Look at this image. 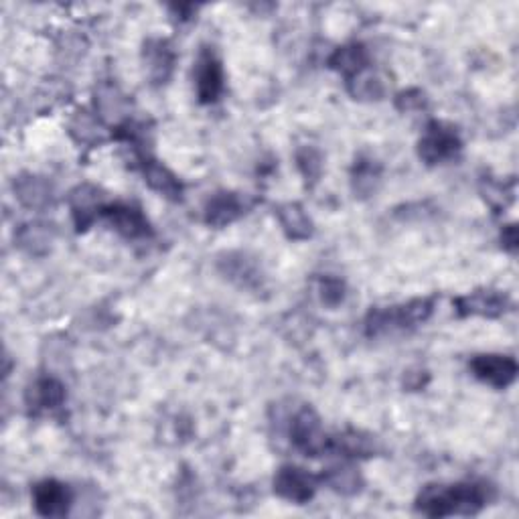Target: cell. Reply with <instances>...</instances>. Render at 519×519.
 <instances>
[{"label":"cell","instance_id":"obj_1","mask_svg":"<svg viewBox=\"0 0 519 519\" xmlns=\"http://www.w3.org/2000/svg\"><path fill=\"white\" fill-rule=\"evenodd\" d=\"M495 497V491L485 481H461L453 485L430 483L426 485L414 507L426 517H451V515H477Z\"/></svg>","mask_w":519,"mask_h":519},{"label":"cell","instance_id":"obj_2","mask_svg":"<svg viewBox=\"0 0 519 519\" xmlns=\"http://www.w3.org/2000/svg\"><path fill=\"white\" fill-rule=\"evenodd\" d=\"M434 311V299H414L404 305L372 309L365 317V335L369 339H380L402 331L416 329L426 323Z\"/></svg>","mask_w":519,"mask_h":519},{"label":"cell","instance_id":"obj_3","mask_svg":"<svg viewBox=\"0 0 519 519\" xmlns=\"http://www.w3.org/2000/svg\"><path fill=\"white\" fill-rule=\"evenodd\" d=\"M416 151L424 165L434 167L457 159L463 151V140L455 126L440 120H430L418 140Z\"/></svg>","mask_w":519,"mask_h":519},{"label":"cell","instance_id":"obj_4","mask_svg":"<svg viewBox=\"0 0 519 519\" xmlns=\"http://www.w3.org/2000/svg\"><path fill=\"white\" fill-rule=\"evenodd\" d=\"M288 436L292 447L305 457L317 459L327 455L329 434L323 428L321 416L311 406H303L301 410L294 412V416L288 422Z\"/></svg>","mask_w":519,"mask_h":519},{"label":"cell","instance_id":"obj_5","mask_svg":"<svg viewBox=\"0 0 519 519\" xmlns=\"http://www.w3.org/2000/svg\"><path fill=\"white\" fill-rule=\"evenodd\" d=\"M215 268L230 284L238 286L240 290H248V292L264 290L266 274L258 258L250 256L248 252H240V250L221 252L215 258Z\"/></svg>","mask_w":519,"mask_h":519},{"label":"cell","instance_id":"obj_6","mask_svg":"<svg viewBox=\"0 0 519 519\" xmlns=\"http://www.w3.org/2000/svg\"><path fill=\"white\" fill-rule=\"evenodd\" d=\"M321 485V477H315L303 467L296 465H282L272 481L274 493L294 505H305L313 501L317 489Z\"/></svg>","mask_w":519,"mask_h":519},{"label":"cell","instance_id":"obj_7","mask_svg":"<svg viewBox=\"0 0 519 519\" xmlns=\"http://www.w3.org/2000/svg\"><path fill=\"white\" fill-rule=\"evenodd\" d=\"M195 92L197 100L203 106L215 104L226 88V76H224V65L221 59L211 47H203L197 61H195Z\"/></svg>","mask_w":519,"mask_h":519},{"label":"cell","instance_id":"obj_8","mask_svg":"<svg viewBox=\"0 0 519 519\" xmlns=\"http://www.w3.org/2000/svg\"><path fill=\"white\" fill-rule=\"evenodd\" d=\"M102 217L108 226L126 240H146L153 236V226L144 211L134 203H106Z\"/></svg>","mask_w":519,"mask_h":519},{"label":"cell","instance_id":"obj_9","mask_svg":"<svg viewBox=\"0 0 519 519\" xmlns=\"http://www.w3.org/2000/svg\"><path fill=\"white\" fill-rule=\"evenodd\" d=\"M471 374L491 386L493 390H507L519 374V365L511 355H501V353H481L475 355L469 363Z\"/></svg>","mask_w":519,"mask_h":519},{"label":"cell","instance_id":"obj_10","mask_svg":"<svg viewBox=\"0 0 519 519\" xmlns=\"http://www.w3.org/2000/svg\"><path fill=\"white\" fill-rule=\"evenodd\" d=\"M142 65L153 86H165L175 73L177 53L169 39L151 37L142 45Z\"/></svg>","mask_w":519,"mask_h":519},{"label":"cell","instance_id":"obj_11","mask_svg":"<svg viewBox=\"0 0 519 519\" xmlns=\"http://www.w3.org/2000/svg\"><path fill=\"white\" fill-rule=\"evenodd\" d=\"M453 307L459 317H485V319H497L501 317L509 307V296L501 290H475L465 296H457L453 301Z\"/></svg>","mask_w":519,"mask_h":519},{"label":"cell","instance_id":"obj_12","mask_svg":"<svg viewBox=\"0 0 519 519\" xmlns=\"http://www.w3.org/2000/svg\"><path fill=\"white\" fill-rule=\"evenodd\" d=\"M67 201H69L73 224H76L78 232H86L98 217H102L106 195L100 187L84 183L69 191Z\"/></svg>","mask_w":519,"mask_h":519},{"label":"cell","instance_id":"obj_13","mask_svg":"<svg viewBox=\"0 0 519 519\" xmlns=\"http://www.w3.org/2000/svg\"><path fill=\"white\" fill-rule=\"evenodd\" d=\"M382 453L380 440L363 430L347 428L335 436H329L327 455H339L345 459H372Z\"/></svg>","mask_w":519,"mask_h":519},{"label":"cell","instance_id":"obj_14","mask_svg":"<svg viewBox=\"0 0 519 519\" xmlns=\"http://www.w3.org/2000/svg\"><path fill=\"white\" fill-rule=\"evenodd\" d=\"M33 505L41 517H65L73 505V491L57 479H43L33 487Z\"/></svg>","mask_w":519,"mask_h":519},{"label":"cell","instance_id":"obj_15","mask_svg":"<svg viewBox=\"0 0 519 519\" xmlns=\"http://www.w3.org/2000/svg\"><path fill=\"white\" fill-rule=\"evenodd\" d=\"M246 209V199L240 193L217 191L207 199L203 207V221L209 228L221 230L238 221L246 213Z\"/></svg>","mask_w":519,"mask_h":519},{"label":"cell","instance_id":"obj_16","mask_svg":"<svg viewBox=\"0 0 519 519\" xmlns=\"http://www.w3.org/2000/svg\"><path fill=\"white\" fill-rule=\"evenodd\" d=\"M13 191L19 203L31 211H45L55 203V189L49 179L33 173H21L13 181Z\"/></svg>","mask_w":519,"mask_h":519},{"label":"cell","instance_id":"obj_17","mask_svg":"<svg viewBox=\"0 0 519 519\" xmlns=\"http://www.w3.org/2000/svg\"><path fill=\"white\" fill-rule=\"evenodd\" d=\"M67 400V392L61 380L53 376L37 378L25 392V404L31 414L59 410Z\"/></svg>","mask_w":519,"mask_h":519},{"label":"cell","instance_id":"obj_18","mask_svg":"<svg viewBox=\"0 0 519 519\" xmlns=\"http://www.w3.org/2000/svg\"><path fill=\"white\" fill-rule=\"evenodd\" d=\"M276 217L284 236L292 242H307L315 234V224L301 203H282L276 207Z\"/></svg>","mask_w":519,"mask_h":519},{"label":"cell","instance_id":"obj_19","mask_svg":"<svg viewBox=\"0 0 519 519\" xmlns=\"http://www.w3.org/2000/svg\"><path fill=\"white\" fill-rule=\"evenodd\" d=\"M142 175H144V183L151 187L155 193H159L161 197H165L173 203H179L183 199V191H185L183 183L163 163H159L155 159H144L142 161Z\"/></svg>","mask_w":519,"mask_h":519},{"label":"cell","instance_id":"obj_20","mask_svg":"<svg viewBox=\"0 0 519 519\" xmlns=\"http://www.w3.org/2000/svg\"><path fill=\"white\" fill-rule=\"evenodd\" d=\"M382 165L367 155H359L351 167V191L357 199H369L382 185Z\"/></svg>","mask_w":519,"mask_h":519},{"label":"cell","instance_id":"obj_21","mask_svg":"<svg viewBox=\"0 0 519 519\" xmlns=\"http://www.w3.org/2000/svg\"><path fill=\"white\" fill-rule=\"evenodd\" d=\"M94 102L100 118L106 122H114L116 126L126 122V116L130 114V100L116 84H100L96 88Z\"/></svg>","mask_w":519,"mask_h":519},{"label":"cell","instance_id":"obj_22","mask_svg":"<svg viewBox=\"0 0 519 519\" xmlns=\"http://www.w3.org/2000/svg\"><path fill=\"white\" fill-rule=\"evenodd\" d=\"M55 236V226L47 224V221H31V224L19 228V232L15 234V242L29 256H45L51 252Z\"/></svg>","mask_w":519,"mask_h":519},{"label":"cell","instance_id":"obj_23","mask_svg":"<svg viewBox=\"0 0 519 519\" xmlns=\"http://www.w3.org/2000/svg\"><path fill=\"white\" fill-rule=\"evenodd\" d=\"M327 65H329L333 71L341 73V76H343L345 80L357 76V73H361V71L367 69V67H372V65H369V51H367V47H365L363 43H359V41H351V43H347V45L337 47V49L331 53Z\"/></svg>","mask_w":519,"mask_h":519},{"label":"cell","instance_id":"obj_24","mask_svg":"<svg viewBox=\"0 0 519 519\" xmlns=\"http://www.w3.org/2000/svg\"><path fill=\"white\" fill-rule=\"evenodd\" d=\"M347 92L359 102H380L386 96V82L380 78V73L367 67L347 80Z\"/></svg>","mask_w":519,"mask_h":519},{"label":"cell","instance_id":"obj_25","mask_svg":"<svg viewBox=\"0 0 519 519\" xmlns=\"http://www.w3.org/2000/svg\"><path fill=\"white\" fill-rule=\"evenodd\" d=\"M321 483H325L331 491H335L343 497H353V495L361 493V489L365 487V481H363L359 469L353 465H347V463L327 469L321 475Z\"/></svg>","mask_w":519,"mask_h":519},{"label":"cell","instance_id":"obj_26","mask_svg":"<svg viewBox=\"0 0 519 519\" xmlns=\"http://www.w3.org/2000/svg\"><path fill=\"white\" fill-rule=\"evenodd\" d=\"M67 130H69V136L78 144L94 146V144H102L106 140V134H104V128H102L98 116L90 114L88 110H78L76 114H73L67 124Z\"/></svg>","mask_w":519,"mask_h":519},{"label":"cell","instance_id":"obj_27","mask_svg":"<svg viewBox=\"0 0 519 519\" xmlns=\"http://www.w3.org/2000/svg\"><path fill=\"white\" fill-rule=\"evenodd\" d=\"M294 163L309 187H315L321 181V175L325 169V159L319 148L299 146L294 153Z\"/></svg>","mask_w":519,"mask_h":519},{"label":"cell","instance_id":"obj_28","mask_svg":"<svg viewBox=\"0 0 519 519\" xmlns=\"http://www.w3.org/2000/svg\"><path fill=\"white\" fill-rule=\"evenodd\" d=\"M317 292L319 299L323 303V307L327 309H337L343 305L345 296H347V284L345 280H341L339 276L333 274H325L317 278Z\"/></svg>","mask_w":519,"mask_h":519},{"label":"cell","instance_id":"obj_29","mask_svg":"<svg viewBox=\"0 0 519 519\" xmlns=\"http://www.w3.org/2000/svg\"><path fill=\"white\" fill-rule=\"evenodd\" d=\"M481 195L487 201V205L499 213L509 207L513 201V183L497 181V179H483L481 181Z\"/></svg>","mask_w":519,"mask_h":519},{"label":"cell","instance_id":"obj_30","mask_svg":"<svg viewBox=\"0 0 519 519\" xmlns=\"http://www.w3.org/2000/svg\"><path fill=\"white\" fill-rule=\"evenodd\" d=\"M396 110L402 114H414V112H424L428 108V96L418 90V88H410L404 90L396 96Z\"/></svg>","mask_w":519,"mask_h":519},{"label":"cell","instance_id":"obj_31","mask_svg":"<svg viewBox=\"0 0 519 519\" xmlns=\"http://www.w3.org/2000/svg\"><path fill=\"white\" fill-rule=\"evenodd\" d=\"M404 374H406V376H404V388H406V390H412V392L422 390V388L428 384V380H430L428 372H426V369H422V367L408 369V372H404Z\"/></svg>","mask_w":519,"mask_h":519},{"label":"cell","instance_id":"obj_32","mask_svg":"<svg viewBox=\"0 0 519 519\" xmlns=\"http://www.w3.org/2000/svg\"><path fill=\"white\" fill-rule=\"evenodd\" d=\"M501 246L503 250H507L509 254H515L519 248V236H517V226L509 224L501 230Z\"/></svg>","mask_w":519,"mask_h":519}]
</instances>
